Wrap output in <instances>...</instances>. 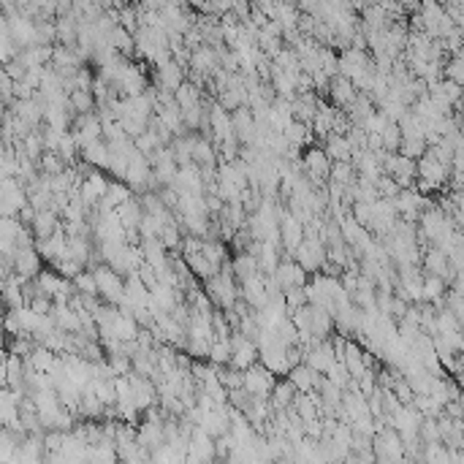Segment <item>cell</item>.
<instances>
[{
    "label": "cell",
    "mask_w": 464,
    "mask_h": 464,
    "mask_svg": "<svg viewBox=\"0 0 464 464\" xmlns=\"http://www.w3.org/2000/svg\"><path fill=\"white\" fill-rule=\"evenodd\" d=\"M177 101H180V106L182 109H190V106H198V87L196 85H190V82H182L180 85V90H177Z\"/></svg>",
    "instance_id": "cell-20"
},
{
    "label": "cell",
    "mask_w": 464,
    "mask_h": 464,
    "mask_svg": "<svg viewBox=\"0 0 464 464\" xmlns=\"http://www.w3.org/2000/svg\"><path fill=\"white\" fill-rule=\"evenodd\" d=\"M275 386H277V375L266 364H252L250 370H245V388L252 397H272Z\"/></svg>",
    "instance_id": "cell-4"
},
{
    "label": "cell",
    "mask_w": 464,
    "mask_h": 464,
    "mask_svg": "<svg viewBox=\"0 0 464 464\" xmlns=\"http://www.w3.org/2000/svg\"><path fill=\"white\" fill-rule=\"evenodd\" d=\"M285 136H288L291 144H296V147L304 150L309 141H312V125L302 123V120H293V123L285 128Z\"/></svg>",
    "instance_id": "cell-13"
},
{
    "label": "cell",
    "mask_w": 464,
    "mask_h": 464,
    "mask_svg": "<svg viewBox=\"0 0 464 464\" xmlns=\"http://www.w3.org/2000/svg\"><path fill=\"white\" fill-rule=\"evenodd\" d=\"M332 95H334V103H337L340 109H345V112H347V109L353 106V101L359 98V95H356V85L347 82V79H334Z\"/></svg>",
    "instance_id": "cell-12"
},
{
    "label": "cell",
    "mask_w": 464,
    "mask_h": 464,
    "mask_svg": "<svg viewBox=\"0 0 464 464\" xmlns=\"http://www.w3.org/2000/svg\"><path fill=\"white\" fill-rule=\"evenodd\" d=\"M160 239H163V245H166L169 250L182 248V237H180V225H177V220H171V223H166V225H163Z\"/></svg>",
    "instance_id": "cell-19"
},
{
    "label": "cell",
    "mask_w": 464,
    "mask_h": 464,
    "mask_svg": "<svg viewBox=\"0 0 464 464\" xmlns=\"http://www.w3.org/2000/svg\"><path fill=\"white\" fill-rule=\"evenodd\" d=\"M462 432H464V429H462Z\"/></svg>",
    "instance_id": "cell-24"
},
{
    "label": "cell",
    "mask_w": 464,
    "mask_h": 464,
    "mask_svg": "<svg viewBox=\"0 0 464 464\" xmlns=\"http://www.w3.org/2000/svg\"><path fill=\"white\" fill-rule=\"evenodd\" d=\"M31 228H33V234H35V239H49V237L60 228V215L52 212V209H44V212L35 215Z\"/></svg>",
    "instance_id": "cell-7"
},
{
    "label": "cell",
    "mask_w": 464,
    "mask_h": 464,
    "mask_svg": "<svg viewBox=\"0 0 464 464\" xmlns=\"http://www.w3.org/2000/svg\"><path fill=\"white\" fill-rule=\"evenodd\" d=\"M68 250H71V258L79 261L82 266L90 264L93 258V248H90V237H68Z\"/></svg>",
    "instance_id": "cell-14"
},
{
    "label": "cell",
    "mask_w": 464,
    "mask_h": 464,
    "mask_svg": "<svg viewBox=\"0 0 464 464\" xmlns=\"http://www.w3.org/2000/svg\"><path fill=\"white\" fill-rule=\"evenodd\" d=\"M448 177H451V166L442 163V160L434 155L432 147L418 157V180H421L418 190H421V193H429V190L442 187L448 182Z\"/></svg>",
    "instance_id": "cell-1"
},
{
    "label": "cell",
    "mask_w": 464,
    "mask_h": 464,
    "mask_svg": "<svg viewBox=\"0 0 464 464\" xmlns=\"http://www.w3.org/2000/svg\"><path fill=\"white\" fill-rule=\"evenodd\" d=\"M201 252L215 264V266H220L223 261H225V250H223V242L217 239V242H212V239H204V248H201Z\"/></svg>",
    "instance_id": "cell-21"
},
{
    "label": "cell",
    "mask_w": 464,
    "mask_h": 464,
    "mask_svg": "<svg viewBox=\"0 0 464 464\" xmlns=\"http://www.w3.org/2000/svg\"><path fill=\"white\" fill-rule=\"evenodd\" d=\"M448 282L440 277V275H427L424 277V302H429L434 307H442V299H445V291Z\"/></svg>",
    "instance_id": "cell-9"
},
{
    "label": "cell",
    "mask_w": 464,
    "mask_h": 464,
    "mask_svg": "<svg viewBox=\"0 0 464 464\" xmlns=\"http://www.w3.org/2000/svg\"><path fill=\"white\" fill-rule=\"evenodd\" d=\"M193 65H196V68H201V71H204V68H212V65H215V58H212V52H209V49H201V52L193 58Z\"/></svg>",
    "instance_id": "cell-23"
},
{
    "label": "cell",
    "mask_w": 464,
    "mask_h": 464,
    "mask_svg": "<svg viewBox=\"0 0 464 464\" xmlns=\"http://www.w3.org/2000/svg\"><path fill=\"white\" fill-rule=\"evenodd\" d=\"M95 280H98V291H101V299L109 302V304H120L125 299V282L123 275L114 272L109 264H101L95 266Z\"/></svg>",
    "instance_id": "cell-3"
},
{
    "label": "cell",
    "mask_w": 464,
    "mask_h": 464,
    "mask_svg": "<svg viewBox=\"0 0 464 464\" xmlns=\"http://www.w3.org/2000/svg\"><path fill=\"white\" fill-rule=\"evenodd\" d=\"M41 258H44V255L38 252V248L17 250V255H14V269L25 280H35L41 275Z\"/></svg>",
    "instance_id": "cell-5"
},
{
    "label": "cell",
    "mask_w": 464,
    "mask_h": 464,
    "mask_svg": "<svg viewBox=\"0 0 464 464\" xmlns=\"http://www.w3.org/2000/svg\"><path fill=\"white\" fill-rule=\"evenodd\" d=\"M334 120H337V109L320 103V106H318V114H315V120H312V133L320 136V139H326V136L334 130Z\"/></svg>",
    "instance_id": "cell-10"
},
{
    "label": "cell",
    "mask_w": 464,
    "mask_h": 464,
    "mask_svg": "<svg viewBox=\"0 0 464 464\" xmlns=\"http://www.w3.org/2000/svg\"><path fill=\"white\" fill-rule=\"evenodd\" d=\"M180 85H182V71H180V65H177V62H163V68H160V87L177 93Z\"/></svg>",
    "instance_id": "cell-15"
},
{
    "label": "cell",
    "mask_w": 464,
    "mask_h": 464,
    "mask_svg": "<svg viewBox=\"0 0 464 464\" xmlns=\"http://www.w3.org/2000/svg\"><path fill=\"white\" fill-rule=\"evenodd\" d=\"M71 109H74V114H90L95 109L93 90H74L71 93Z\"/></svg>",
    "instance_id": "cell-16"
},
{
    "label": "cell",
    "mask_w": 464,
    "mask_h": 464,
    "mask_svg": "<svg viewBox=\"0 0 464 464\" xmlns=\"http://www.w3.org/2000/svg\"><path fill=\"white\" fill-rule=\"evenodd\" d=\"M74 288H76L79 293H87V296H101L95 272H79V275L74 277Z\"/></svg>",
    "instance_id": "cell-18"
},
{
    "label": "cell",
    "mask_w": 464,
    "mask_h": 464,
    "mask_svg": "<svg viewBox=\"0 0 464 464\" xmlns=\"http://www.w3.org/2000/svg\"><path fill=\"white\" fill-rule=\"evenodd\" d=\"M261 272V264H258V255H252L248 250H242L239 255H237V261H234V275L239 282H245L250 280L252 275H258Z\"/></svg>",
    "instance_id": "cell-11"
},
{
    "label": "cell",
    "mask_w": 464,
    "mask_h": 464,
    "mask_svg": "<svg viewBox=\"0 0 464 464\" xmlns=\"http://www.w3.org/2000/svg\"><path fill=\"white\" fill-rule=\"evenodd\" d=\"M323 150L329 153L332 160H353V144H350V139L342 136V133H334V130L326 136Z\"/></svg>",
    "instance_id": "cell-6"
},
{
    "label": "cell",
    "mask_w": 464,
    "mask_h": 464,
    "mask_svg": "<svg viewBox=\"0 0 464 464\" xmlns=\"http://www.w3.org/2000/svg\"><path fill=\"white\" fill-rule=\"evenodd\" d=\"M445 74H448V79H454L456 85H462L464 87V55H459L456 60L451 62V65L445 68Z\"/></svg>",
    "instance_id": "cell-22"
},
{
    "label": "cell",
    "mask_w": 464,
    "mask_h": 464,
    "mask_svg": "<svg viewBox=\"0 0 464 464\" xmlns=\"http://www.w3.org/2000/svg\"><path fill=\"white\" fill-rule=\"evenodd\" d=\"M296 394H299V388L293 386V380L285 375V380H277V386H275V391H272V407L275 410H288L293 399H296Z\"/></svg>",
    "instance_id": "cell-8"
},
{
    "label": "cell",
    "mask_w": 464,
    "mask_h": 464,
    "mask_svg": "<svg viewBox=\"0 0 464 464\" xmlns=\"http://www.w3.org/2000/svg\"><path fill=\"white\" fill-rule=\"evenodd\" d=\"M133 141H136V150L144 155H153L157 147H163V144H160V136H157L155 128H147V130H144L141 136H136Z\"/></svg>",
    "instance_id": "cell-17"
},
{
    "label": "cell",
    "mask_w": 464,
    "mask_h": 464,
    "mask_svg": "<svg viewBox=\"0 0 464 464\" xmlns=\"http://www.w3.org/2000/svg\"><path fill=\"white\" fill-rule=\"evenodd\" d=\"M372 448H375V456H377L380 462H402L404 456H407V454H404L402 434L397 432L394 427H383L380 432L375 434Z\"/></svg>",
    "instance_id": "cell-2"
}]
</instances>
